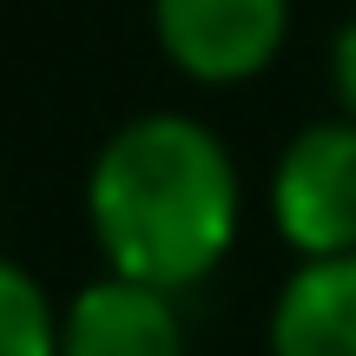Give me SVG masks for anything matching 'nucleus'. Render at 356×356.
I'll return each instance as SVG.
<instances>
[{"label": "nucleus", "mask_w": 356, "mask_h": 356, "mask_svg": "<svg viewBox=\"0 0 356 356\" xmlns=\"http://www.w3.org/2000/svg\"><path fill=\"white\" fill-rule=\"evenodd\" d=\"M238 211V165L225 139L191 113L126 119L86 172V225L106 270L172 297L231 257Z\"/></svg>", "instance_id": "nucleus-1"}, {"label": "nucleus", "mask_w": 356, "mask_h": 356, "mask_svg": "<svg viewBox=\"0 0 356 356\" xmlns=\"http://www.w3.org/2000/svg\"><path fill=\"white\" fill-rule=\"evenodd\" d=\"M270 218L304 264L356 257V126L317 119L270 165Z\"/></svg>", "instance_id": "nucleus-2"}, {"label": "nucleus", "mask_w": 356, "mask_h": 356, "mask_svg": "<svg viewBox=\"0 0 356 356\" xmlns=\"http://www.w3.org/2000/svg\"><path fill=\"white\" fill-rule=\"evenodd\" d=\"M270 356H356V257H317L284 277Z\"/></svg>", "instance_id": "nucleus-5"}, {"label": "nucleus", "mask_w": 356, "mask_h": 356, "mask_svg": "<svg viewBox=\"0 0 356 356\" xmlns=\"http://www.w3.org/2000/svg\"><path fill=\"white\" fill-rule=\"evenodd\" d=\"M291 0H152L159 53L198 86H244L284 53Z\"/></svg>", "instance_id": "nucleus-3"}, {"label": "nucleus", "mask_w": 356, "mask_h": 356, "mask_svg": "<svg viewBox=\"0 0 356 356\" xmlns=\"http://www.w3.org/2000/svg\"><path fill=\"white\" fill-rule=\"evenodd\" d=\"M60 356H185L178 297L106 270L60 310Z\"/></svg>", "instance_id": "nucleus-4"}, {"label": "nucleus", "mask_w": 356, "mask_h": 356, "mask_svg": "<svg viewBox=\"0 0 356 356\" xmlns=\"http://www.w3.org/2000/svg\"><path fill=\"white\" fill-rule=\"evenodd\" d=\"M0 356H60V310L13 257H0Z\"/></svg>", "instance_id": "nucleus-6"}, {"label": "nucleus", "mask_w": 356, "mask_h": 356, "mask_svg": "<svg viewBox=\"0 0 356 356\" xmlns=\"http://www.w3.org/2000/svg\"><path fill=\"white\" fill-rule=\"evenodd\" d=\"M330 92H337V119L356 126V20H343L330 40Z\"/></svg>", "instance_id": "nucleus-7"}]
</instances>
